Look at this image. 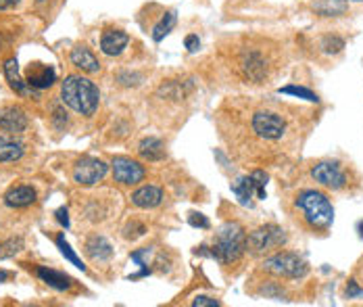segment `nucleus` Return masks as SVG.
I'll return each instance as SVG.
<instances>
[{"mask_svg": "<svg viewBox=\"0 0 363 307\" xmlns=\"http://www.w3.org/2000/svg\"><path fill=\"white\" fill-rule=\"evenodd\" d=\"M61 98L75 113H80V115H94V111L98 109L101 92L94 86V82H90L88 77L69 75L63 82V86H61Z\"/></svg>", "mask_w": 363, "mask_h": 307, "instance_id": "nucleus-1", "label": "nucleus"}, {"mask_svg": "<svg viewBox=\"0 0 363 307\" xmlns=\"http://www.w3.org/2000/svg\"><path fill=\"white\" fill-rule=\"evenodd\" d=\"M244 249H246V234L242 226L236 222H228L217 232V239L211 247V257H215L221 264H232L240 260Z\"/></svg>", "mask_w": 363, "mask_h": 307, "instance_id": "nucleus-2", "label": "nucleus"}, {"mask_svg": "<svg viewBox=\"0 0 363 307\" xmlns=\"http://www.w3.org/2000/svg\"><path fill=\"white\" fill-rule=\"evenodd\" d=\"M297 207L303 211L307 224L318 230H326L334 222V207L326 195L318 190H303L297 197Z\"/></svg>", "mask_w": 363, "mask_h": 307, "instance_id": "nucleus-3", "label": "nucleus"}, {"mask_svg": "<svg viewBox=\"0 0 363 307\" xmlns=\"http://www.w3.org/2000/svg\"><path fill=\"white\" fill-rule=\"evenodd\" d=\"M265 184H267V176L257 170L251 176H242L236 182H232V193L236 195L240 205L251 207L253 205V197L265 199Z\"/></svg>", "mask_w": 363, "mask_h": 307, "instance_id": "nucleus-4", "label": "nucleus"}, {"mask_svg": "<svg viewBox=\"0 0 363 307\" xmlns=\"http://www.w3.org/2000/svg\"><path fill=\"white\" fill-rule=\"evenodd\" d=\"M263 268L282 278H303L307 274V264L295 253H276L265 260Z\"/></svg>", "mask_w": 363, "mask_h": 307, "instance_id": "nucleus-5", "label": "nucleus"}, {"mask_svg": "<svg viewBox=\"0 0 363 307\" xmlns=\"http://www.w3.org/2000/svg\"><path fill=\"white\" fill-rule=\"evenodd\" d=\"M286 237H284V230L269 224V226H261L257 230H253L249 237H246V249L251 253H265L269 249H276L280 245H284Z\"/></svg>", "mask_w": 363, "mask_h": 307, "instance_id": "nucleus-6", "label": "nucleus"}, {"mask_svg": "<svg viewBox=\"0 0 363 307\" xmlns=\"http://www.w3.org/2000/svg\"><path fill=\"white\" fill-rule=\"evenodd\" d=\"M253 130L265 140H278L286 132V121L272 111H257L253 115Z\"/></svg>", "mask_w": 363, "mask_h": 307, "instance_id": "nucleus-7", "label": "nucleus"}, {"mask_svg": "<svg viewBox=\"0 0 363 307\" xmlns=\"http://www.w3.org/2000/svg\"><path fill=\"white\" fill-rule=\"evenodd\" d=\"M107 172H109V165L105 161L94 157H84L73 167V180L82 186H92L101 182L107 176Z\"/></svg>", "mask_w": 363, "mask_h": 307, "instance_id": "nucleus-8", "label": "nucleus"}, {"mask_svg": "<svg viewBox=\"0 0 363 307\" xmlns=\"http://www.w3.org/2000/svg\"><path fill=\"white\" fill-rule=\"evenodd\" d=\"M311 178L326 186V188H332V190H339L347 184V174L343 172L341 163L336 161H322L318 163L313 170H311Z\"/></svg>", "mask_w": 363, "mask_h": 307, "instance_id": "nucleus-9", "label": "nucleus"}, {"mask_svg": "<svg viewBox=\"0 0 363 307\" xmlns=\"http://www.w3.org/2000/svg\"><path fill=\"white\" fill-rule=\"evenodd\" d=\"M111 167H113L115 180H117L119 184H126V186L138 184V182H142L145 176H147L145 167H142L138 161L130 159V157H115L113 163H111Z\"/></svg>", "mask_w": 363, "mask_h": 307, "instance_id": "nucleus-10", "label": "nucleus"}, {"mask_svg": "<svg viewBox=\"0 0 363 307\" xmlns=\"http://www.w3.org/2000/svg\"><path fill=\"white\" fill-rule=\"evenodd\" d=\"M25 82L29 88H36V90H44V88H50L54 82H57V71L50 67V65H44V63H31L25 71Z\"/></svg>", "mask_w": 363, "mask_h": 307, "instance_id": "nucleus-11", "label": "nucleus"}, {"mask_svg": "<svg viewBox=\"0 0 363 307\" xmlns=\"http://www.w3.org/2000/svg\"><path fill=\"white\" fill-rule=\"evenodd\" d=\"M240 67H242L244 77L251 80V82H261L267 75V63L261 57V52H257V50L244 52L242 61H240Z\"/></svg>", "mask_w": 363, "mask_h": 307, "instance_id": "nucleus-12", "label": "nucleus"}, {"mask_svg": "<svg viewBox=\"0 0 363 307\" xmlns=\"http://www.w3.org/2000/svg\"><path fill=\"white\" fill-rule=\"evenodd\" d=\"M27 128V115L19 107H2L0 109V130L8 134H19L25 132Z\"/></svg>", "mask_w": 363, "mask_h": 307, "instance_id": "nucleus-13", "label": "nucleus"}, {"mask_svg": "<svg viewBox=\"0 0 363 307\" xmlns=\"http://www.w3.org/2000/svg\"><path fill=\"white\" fill-rule=\"evenodd\" d=\"M130 42V36L121 29H105L101 36V50L107 57H117L126 50Z\"/></svg>", "mask_w": 363, "mask_h": 307, "instance_id": "nucleus-14", "label": "nucleus"}, {"mask_svg": "<svg viewBox=\"0 0 363 307\" xmlns=\"http://www.w3.org/2000/svg\"><path fill=\"white\" fill-rule=\"evenodd\" d=\"M69 61L73 67L86 71V73H98L101 71V63L98 59L94 57V52L86 46H75L69 54Z\"/></svg>", "mask_w": 363, "mask_h": 307, "instance_id": "nucleus-15", "label": "nucleus"}, {"mask_svg": "<svg viewBox=\"0 0 363 307\" xmlns=\"http://www.w3.org/2000/svg\"><path fill=\"white\" fill-rule=\"evenodd\" d=\"M161 201H163V190L153 184L142 186L132 195V203L140 209H153V207L161 205Z\"/></svg>", "mask_w": 363, "mask_h": 307, "instance_id": "nucleus-16", "label": "nucleus"}, {"mask_svg": "<svg viewBox=\"0 0 363 307\" xmlns=\"http://www.w3.org/2000/svg\"><path fill=\"white\" fill-rule=\"evenodd\" d=\"M36 201V190L31 186H15L4 195V203L8 207H27Z\"/></svg>", "mask_w": 363, "mask_h": 307, "instance_id": "nucleus-17", "label": "nucleus"}, {"mask_svg": "<svg viewBox=\"0 0 363 307\" xmlns=\"http://www.w3.org/2000/svg\"><path fill=\"white\" fill-rule=\"evenodd\" d=\"M36 272H38V276H40L48 287H52V289H57V291H67V289H71V285H73V280H71L67 274L57 272V270H52V268H38Z\"/></svg>", "mask_w": 363, "mask_h": 307, "instance_id": "nucleus-18", "label": "nucleus"}, {"mask_svg": "<svg viewBox=\"0 0 363 307\" xmlns=\"http://www.w3.org/2000/svg\"><path fill=\"white\" fill-rule=\"evenodd\" d=\"M138 153L147 161H161V159H165V144L159 138L151 136V138H145L138 144Z\"/></svg>", "mask_w": 363, "mask_h": 307, "instance_id": "nucleus-19", "label": "nucleus"}, {"mask_svg": "<svg viewBox=\"0 0 363 307\" xmlns=\"http://www.w3.org/2000/svg\"><path fill=\"white\" fill-rule=\"evenodd\" d=\"M86 253L94 260V262H105L113 255V247L107 239L103 237H92L86 243Z\"/></svg>", "mask_w": 363, "mask_h": 307, "instance_id": "nucleus-20", "label": "nucleus"}, {"mask_svg": "<svg viewBox=\"0 0 363 307\" xmlns=\"http://www.w3.org/2000/svg\"><path fill=\"white\" fill-rule=\"evenodd\" d=\"M4 73H6V80H8V84H10V88H13L15 92H19V94L29 92L27 82L21 80V75H19V67H17V61H15V59H8V61L4 63Z\"/></svg>", "mask_w": 363, "mask_h": 307, "instance_id": "nucleus-21", "label": "nucleus"}, {"mask_svg": "<svg viewBox=\"0 0 363 307\" xmlns=\"http://www.w3.org/2000/svg\"><path fill=\"white\" fill-rule=\"evenodd\" d=\"M21 155H23V144L21 142H15L10 138L0 136V163L17 161Z\"/></svg>", "mask_w": 363, "mask_h": 307, "instance_id": "nucleus-22", "label": "nucleus"}, {"mask_svg": "<svg viewBox=\"0 0 363 307\" xmlns=\"http://www.w3.org/2000/svg\"><path fill=\"white\" fill-rule=\"evenodd\" d=\"M176 13L174 10H170V13H165V17H161V21L155 25V29H153V40L155 42H161L172 29H174V25H176Z\"/></svg>", "mask_w": 363, "mask_h": 307, "instance_id": "nucleus-23", "label": "nucleus"}, {"mask_svg": "<svg viewBox=\"0 0 363 307\" xmlns=\"http://www.w3.org/2000/svg\"><path fill=\"white\" fill-rule=\"evenodd\" d=\"M278 92H280V94H292V96L305 98V100H309V103H318V100H320L316 92H311L309 88H303V86H284V88H280Z\"/></svg>", "mask_w": 363, "mask_h": 307, "instance_id": "nucleus-24", "label": "nucleus"}, {"mask_svg": "<svg viewBox=\"0 0 363 307\" xmlns=\"http://www.w3.org/2000/svg\"><path fill=\"white\" fill-rule=\"evenodd\" d=\"M57 247L61 249V253H63V255H65V257H67V260H69V262H71L75 268H80L82 272L86 270V266H84V264H82V260H80V257L73 253V249L69 247V243L65 241V237H63V234H59V237H57Z\"/></svg>", "mask_w": 363, "mask_h": 307, "instance_id": "nucleus-25", "label": "nucleus"}, {"mask_svg": "<svg viewBox=\"0 0 363 307\" xmlns=\"http://www.w3.org/2000/svg\"><path fill=\"white\" fill-rule=\"evenodd\" d=\"M23 249V241L21 239H8L0 245V260H8L15 253H19Z\"/></svg>", "mask_w": 363, "mask_h": 307, "instance_id": "nucleus-26", "label": "nucleus"}, {"mask_svg": "<svg viewBox=\"0 0 363 307\" xmlns=\"http://www.w3.org/2000/svg\"><path fill=\"white\" fill-rule=\"evenodd\" d=\"M345 48V40L343 38H336V36H332V38H326L324 40V50L330 54H336V52H341Z\"/></svg>", "mask_w": 363, "mask_h": 307, "instance_id": "nucleus-27", "label": "nucleus"}, {"mask_svg": "<svg viewBox=\"0 0 363 307\" xmlns=\"http://www.w3.org/2000/svg\"><path fill=\"white\" fill-rule=\"evenodd\" d=\"M192 306L194 307H217V306H221V304H219L217 299L207 297V295H198V297H194Z\"/></svg>", "mask_w": 363, "mask_h": 307, "instance_id": "nucleus-28", "label": "nucleus"}, {"mask_svg": "<svg viewBox=\"0 0 363 307\" xmlns=\"http://www.w3.org/2000/svg\"><path fill=\"white\" fill-rule=\"evenodd\" d=\"M190 226H194V228H209V220L202 214H190Z\"/></svg>", "mask_w": 363, "mask_h": 307, "instance_id": "nucleus-29", "label": "nucleus"}, {"mask_svg": "<svg viewBox=\"0 0 363 307\" xmlns=\"http://www.w3.org/2000/svg\"><path fill=\"white\" fill-rule=\"evenodd\" d=\"M184 44H186L188 52H196V50H198V46H200V40H198V36L190 33V36H186Z\"/></svg>", "mask_w": 363, "mask_h": 307, "instance_id": "nucleus-30", "label": "nucleus"}, {"mask_svg": "<svg viewBox=\"0 0 363 307\" xmlns=\"http://www.w3.org/2000/svg\"><path fill=\"white\" fill-rule=\"evenodd\" d=\"M57 220H59L61 226H65V228L69 226V216H67V209H65V207H61V209L57 211Z\"/></svg>", "mask_w": 363, "mask_h": 307, "instance_id": "nucleus-31", "label": "nucleus"}, {"mask_svg": "<svg viewBox=\"0 0 363 307\" xmlns=\"http://www.w3.org/2000/svg\"><path fill=\"white\" fill-rule=\"evenodd\" d=\"M347 295H349V299H353V297H363V291L362 289H357V285L351 280V283H349V289H347Z\"/></svg>", "mask_w": 363, "mask_h": 307, "instance_id": "nucleus-32", "label": "nucleus"}, {"mask_svg": "<svg viewBox=\"0 0 363 307\" xmlns=\"http://www.w3.org/2000/svg\"><path fill=\"white\" fill-rule=\"evenodd\" d=\"M21 0H0V10H6V8H13V6H17Z\"/></svg>", "mask_w": 363, "mask_h": 307, "instance_id": "nucleus-33", "label": "nucleus"}, {"mask_svg": "<svg viewBox=\"0 0 363 307\" xmlns=\"http://www.w3.org/2000/svg\"><path fill=\"white\" fill-rule=\"evenodd\" d=\"M4 280H8V272L0 270V283H4Z\"/></svg>", "mask_w": 363, "mask_h": 307, "instance_id": "nucleus-34", "label": "nucleus"}, {"mask_svg": "<svg viewBox=\"0 0 363 307\" xmlns=\"http://www.w3.org/2000/svg\"><path fill=\"white\" fill-rule=\"evenodd\" d=\"M360 237H362V239H363V222H362V224H360Z\"/></svg>", "mask_w": 363, "mask_h": 307, "instance_id": "nucleus-35", "label": "nucleus"}, {"mask_svg": "<svg viewBox=\"0 0 363 307\" xmlns=\"http://www.w3.org/2000/svg\"><path fill=\"white\" fill-rule=\"evenodd\" d=\"M40 2H42V0H40Z\"/></svg>", "mask_w": 363, "mask_h": 307, "instance_id": "nucleus-36", "label": "nucleus"}]
</instances>
